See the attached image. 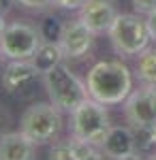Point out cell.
Here are the masks:
<instances>
[{
    "instance_id": "obj_4",
    "label": "cell",
    "mask_w": 156,
    "mask_h": 160,
    "mask_svg": "<svg viewBox=\"0 0 156 160\" xmlns=\"http://www.w3.org/2000/svg\"><path fill=\"white\" fill-rule=\"evenodd\" d=\"M19 130L36 145L51 143L62 130V111L54 102H34L22 113Z\"/></svg>"
},
{
    "instance_id": "obj_22",
    "label": "cell",
    "mask_w": 156,
    "mask_h": 160,
    "mask_svg": "<svg viewBox=\"0 0 156 160\" xmlns=\"http://www.w3.org/2000/svg\"><path fill=\"white\" fill-rule=\"evenodd\" d=\"M9 122H11V115H9V111L4 109V107H0V132L9 126Z\"/></svg>"
},
{
    "instance_id": "obj_25",
    "label": "cell",
    "mask_w": 156,
    "mask_h": 160,
    "mask_svg": "<svg viewBox=\"0 0 156 160\" xmlns=\"http://www.w3.org/2000/svg\"><path fill=\"white\" fill-rule=\"evenodd\" d=\"M4 28H7V22H4V17L0 15V37H2V32H4Z\"/></svg>"
},
{
    "instance_id": "obj_10",
    "label": "cell",
    "mask_w": 156,
    "mask_h": 160,
    "mask_svg": "<svg viewBox=\"0 0 156 160\" xmlns=\"http://www.w3.org/2000/svg\"><path fill=\"white\" fill-rule=\"evenodd\" d=\"M118 17L113 0H88L79 9V19L94 34H107Z\"/></svg>"
},
{
    "instance_id": "obj_16",
    "label": "cell",
    "mask_w": 156,
    "mask_h": 160,
    "mask_svg": "<svg viewBox=\"0 0 156 160\" xmlns=\"http://www.w3.org/2000/svg\"><path fill=\"white\" fill-rule=\"evenodd\" d=\"M62 30H64V24H62L58 17H51V15L45 17L39 24V32H41L43 41H60Z\"/></svg>"
},
{
    "instance_id": "obj_18",
    "label": "cell",
    "mask_w": 156,
    "mask_h": 160,
    "mask_svg": "<svg viewBox=\"0 0 156 160\" xmlns=\"http://www.w3.org/2000/svg\"><path fill=\"white\" fill-rule=\"evenodd\" d=\"M15 2L28 11H45L49 7H54V0H15Z\"/></svg>"
},
{
    "instance_id": "obj_3",
    "label": "cell",
    "mask_w": 156,
    "mask_h": 160,
    "mask_svg": "<svg viewBox=\"0 0 156 160\" xmlns=\"http://www.w3.org/2000/svg\"><path fill=\"white\" fill-rule=\"evenodd\" d=\"M107 37L111 41L113 51L124 58L139 56L143 49L150 47V41H152L150 30H148V22L139 13H118Z\"/></svg>"
},
{
    "instance_id": "obj_7",
    "label": "cell",
    "mask_w": 156,
    "mask_h": 160,
    "mask_svg": "<svg viewBox=\"0 0 156 160\" xmlns=\"http://www.w3.org/2000/svg\"><path fill=\"white\" fill-rule=\"evenodd\" d=\"M41 79L43 73L32 60H9L0 73V86L13 98H30Z\"/></svg>"
},
{
    "instance_id": "obj_23",
    "label": "cell",
    "mask_w": 156,
    "mask_h": 160,
    "mask_svg": "<svg viewBox=\"0 0 156 160\" xmlns=\"http://www.w3.org/2000/svg\"><path fill=\"white\" fill-rule=\"evenodd\" d=\"M13 2H15V0H0V15H2V17H4L7 13L11 11Z\"/></svg>"
},
{
    "instance_id": "obj_20",
    "label": "cell",
    "mask_w": 156,
    "mask_h": 160,
    "mask_svg": "<svg viewBox=\"0 0 156 160\" xmlns=\"http://www.w3.org/2000/svg\"><path fill=\"white\" fill-rule=\"evenodd\" d=\"M88 0H54V7L64 9V11H79Z\"/></svg>"
},
{
    "instance_id": "obj_2",
    "label": "cell",
    "mask_w": 156,
    "mask_h": 160,
    "mask_svg": "<svg viewBox=\"0 0 156 160\" xmlns=\"http://www.w3.org/2000/svg\"><path fill=\"white\" fill-rule=\"evenodd\" d=\"M43 86L49 102H54L62 113H73L81 102L90 98L88 83H84L64 62L56 64L51 71L43 75Z\"/></svg>"
},
{
    "instance_id": "obj_1",
    "label": "cell",
    "mask_w": 156,
    "mask_h": 160,
    "mask_svg": "<svg viewBox=\"0 0 156 160\" xmlns=\"http://www.w3.org/2000/svg\"><path fill=\"white\" fill-rule=\"evenodd\" d=\"M86 83L90 98L103 105H120L133 92V75L122 60H103L90 68Z\"/></svg>"
},
{
    "instance_id": "obj_15",
    "label": "cell",
    "mask_w": 156,
    "mask_h": 160,
    "mask_svg": "<svg viewBox=\"0 0 156 160\" xmlns=\"http://www.w3.org/2000/svg\"><path fill=\"white\" fill-rule=\"evenodd\" d=\"M81 141L75 137H66L60 141H54V145L49 148V160H75L79 154Z\"/></svg>"
},
{
    "instance_id": "obj_9",
    "label": "cell",
    "mask_w": 156,
    "mask_h": 160,
    "mask_svg": "<svg viewBox=\"0 0 156 160\" xmlns=\"http://www.w3.org/2000/svg\"><path fill=\"white\" fill-rule=\"evenodd\" d=\"M94 37L96 34L81 19H75V22H64V30H62L58 43H60L62 51H64V58L79 60L92 49Z\"/></svg>"
},
{
    "instance_id": "obj_26",
    "label": "cell",
    "mask_w": 156,
    "mask_h": 160,
    "mask_svg": "<svg viewBox=\"0 0 156 160\" xmlns=\"http://www.w3.org/2000/svg\"><path fill=\"white\" fill-rule=\"evenodd\" d=\"M7 60V58H4V53H2V51H0V68H2V62Z\"/></svg>"
},
{
    "instance_id": "obj_24",
    "label": "cell",
    "mask_w": 156,
    "mask_h": 160,
    "mask_svg": "<svg viewBox=\"0 0 156 160\" xmlns=\"http://www.w3.org/2000/svg\"><path fill=\"white\" fill-rule=\"evenodd\" d=\"M107 160H143V156H141V152H135V154L122 156V158H107Z\"/></svg>"
},
{
    "instance_id": "obj_21",
    "label": "cell",
    "mask_w": 156,
    "mask_h": 160,
    "mask_svg": "<svg viewBox=\"0 0 156 160\" xmlns=\"http://www.w3.org/2000/svg\"><path fill=\"white\" fill-rule=\"evenodd\" d=\"M145 22H148V30H150V37L152 41L156 43V11H152L148 17H145Z\"/></svg>"
},
{
    "instance_id": "obj_17",
    "label": "cell",
    "mask_w": 156,
    "mask_h": 160,
    "mask_svg": "<svg viewBox=\"0 0 156 160\" xmlns=\"http://www.w3.org/2000/svg\"><path fill=\"white\" fill-rule=\"evenodd\" d=\"M75 160H107V156L101 152V148H96V145H90V143H84L81 141V145H79V154H77V158Z\"/></svg>"
},
{
    "instance_id": "obj_11",
    "label": "cell",
    "mask_w": 156,
    "mask_h": 160,
    "mask_svg": "<svg viewBox=\"0 0 156 160\" xmlns=\"http://www.w3.org/2000/svg\"><path fill=\"white\" fill-rule=\"evenodd\" d=\"M101 152L107 158H122V156L139 152L133 128L131 126H111L105 141L101 143Z\"/></svg>"
},
{
    "instance_id": "obj_12",
    "label": "cell",
    "mask_w": 156,
    "mask_h": 160,
    "mask_svg": "<svg viewBox=\"0 0 156 160\" xmlns=\"http://www.w3.org/2000/svg\"><path fill=\"white\" fill-rule=\"evenodd\" d=\"M34 148L22 130L0 135V160H34Z\"/></svg>"
},
{
    "instance_id": "obj_13",
    "label": "cell",
    "mask_w": 156,
    "mask_h": 160,
    "mask_svg": "<svg viewBox=\"0 0 156 160\" xmlns=\"http://www.w3.org/2000/svg\"><path fill=\"white\" fill-rule=\"evenodd\" d=\"M62 60H64V51H62L58 41H43L41 47L36 49V53L32 56L34 66L43 75L47 73V71H51L56 64H60Z\"/></svg>"
},
{
    "instance_id": "obj_5",
    "label": "cell",
    "mask_w": 156,
    "mask_h": 160,
    "mask_svg": "<svg viewBox=\"0 0 156 160\" xmlns=\"http://www.w3.org/2000/svg\"><path fill=\"white\" fill-rule=\"evenodd\" d=\"M109 128L111 122H109L107 109L103 102L94 98H88L71 113V135L84 143L101 148Z\"/></svg>"
},
{
    "instance_id": "obj_6",
    "label": "cell",
    "mask_w": 156,
    "mask_h": 160,
    "mask_svg": "<svg viewBox=\"0 0 156 160\" xmlns=\"http://www.w3.org/2000/svg\"><path fill=\"white\" fill-rule=\"evenodd\" d=\"M41 43L43 37L36 26L28 22H11L0 37V51L7 60H32Z\"/></svg>"
},
{
    "instance_id": "obj_14",
    "label": "cell",
    "mask_w": 156,
    "mask_h": 160,
    "mask_svg": "<svg viewBox=\"0 0 156 160\" xmlns=\"http://www.w3.org/2000/svg\"><path fill=\"white\" fill-rule=\"evenodd\" d=\"M135 75H137V79L141 83L156 86V47H148L137 56Z\"/></svg>"
},
{
    "instance_id": "obj_27",
    "label": "cell",
    "mask_w": 156,
    "mask_h": 160,
    "mask_svg": "<svg viewBox=\"0 0 156 160\" xmlns=\"http://www.w3.org/2000/svg\"><path fill=\"white\" fill-rule=\"evenodd\" d=\"M148 160H156V154H152V156H150V158H148Z\"/></svg>"
},
{
    "instance_id": "obj_8",
    "label": "cell",
    "mask_w": 156,
    "mask_h": 160,
    "mask_svg": "<svg viewBox=\"0 0 156 160\" xmlns=\"http://www.w3.org/2000/svg\"><path fill=\"white\" fill-rule=\"evenodd\" d=\"M124 118L133 128H156V86L141 83L124 100Z\"/></svg>"
},
{
    "instance_id": "obj_19",
    "label": "cell",
    "mask_w": 156,
    "mask_h": 160,
    "mask_svg": "<svg viewBox=\"0 0 156 160\" xmlns=\"http://www.w3.org/2000/svg\"><path fill=\"white\" fill-rule=\"evenodd\" d=\"M131 4L139 15H150L156 11V0H131Z\"/></svg>"
}]
</instances>
